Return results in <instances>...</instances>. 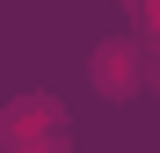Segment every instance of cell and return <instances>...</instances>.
<instances>
[{"instance_id": "cell-1", "label": "cell", "mask_w": 160, "mask_h": 153, "mask_svg": "<svg viewBox=\"0 0 160 153\" xmlns=\"http://www.w3.org/2000/svg\"><path fill=\"white\" fill-rule=\"evenodd\" d=\"M51 131H58V102H51V95L8 102V117H0V139H8V153H15V146H29V139H51Z\"/></svg>"}, {"instance_id": "cell-2", "label": "cell", "mask_w": 160, "mask_h": 153, "mask_svg": "<svg viewBox=\"0 0 160 153\" xmlns=\"http://www.w3.org/2000/svg\"><path fill=\"white\" fill-rule=\"evenodd\" d=\"M95 88L124 102L131 88H138V51H131V44H102L95 51Z\"/></svg>"}]
</instances>
